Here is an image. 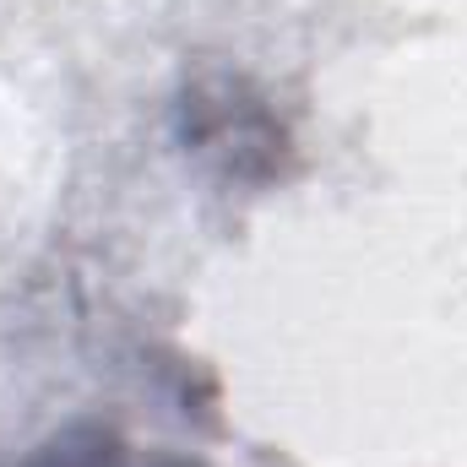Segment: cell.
I'll return each mask as SVG.
<instances>
[{
    "mask_svg": "<svg viewBox=\"0 0 467 467\" xmlns=\"http://www.w3.org/2000/svg\"><path fill=\"white\" fill-rule=\"evenodd\" d=\"M0 467H207V462L141 446V441H130L125 430L104 424V419H71V424L49 430L44 441L0 457Z\"/></svg>",
    "mask_w": 467,
    "mask_h": 467,
    "instance_id": "1",
    "label": "cell"
}]
</instances>
